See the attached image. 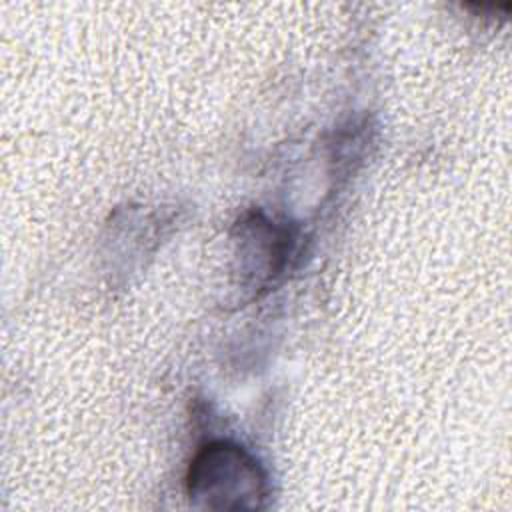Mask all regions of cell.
Segmentation results:
<instances>
[{"instance_id":"obj_1","label":"cell","mask_w":512,"mask_h":512,"mask_svg":"<svg viewBox=\"0 0 512 512\" xmlns=\"http://www.w3.org/2000/svg\"><path fill=\"white\" fill-rule=\"evenodd\" d=\"M192 506L204 510H260L270 496L268 474L254 454L230 440H212L196 452L186 474Z\"/></svg>"}]
</instances>
